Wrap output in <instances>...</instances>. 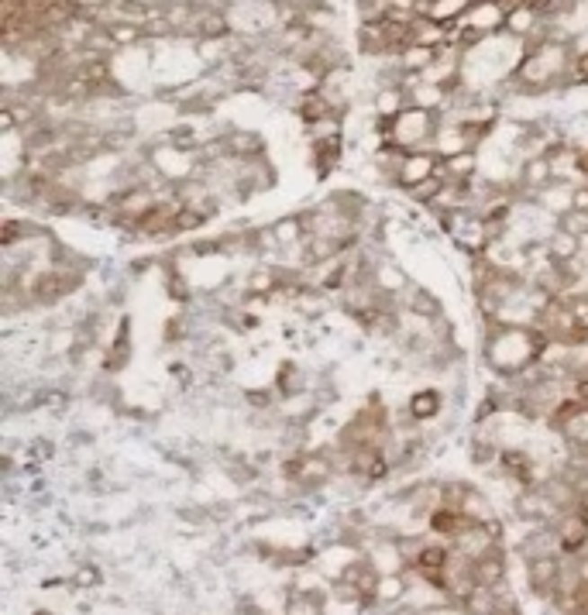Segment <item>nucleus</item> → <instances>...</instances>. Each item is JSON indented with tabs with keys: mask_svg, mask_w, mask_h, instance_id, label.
Listing matches in <instances>:
<instances>
[{
	"mask_svg": "<svg viewBox=\"0 0 588 615\" xmlns=\"http://www.w3.org/2000/svg\"><path fill=\"white\" fill-rule=\"evenodd\" d=\"M548 347V337L537 327H503L482 337V365H486V379H516L523 375L530 365L540 361Z\"/></svg>",
	"mask_w": 588,
	"mask_h": 615,
	"instance_id": "f257e3e1",
	"label": "nucleus"
},
{
	"mask_svg": "<svg viewBox=\"0 0 588 615\" xmlns=\"http://www.w3.org/2000/svg\"><path fill=\"white\" fill-rule=\"evenodd\" d=\"M403 406L410 409V416L420 426H431V423L441 420V413H444V406H448V392H444V388H437V385H423V388L410 392Z\"/></svg>",
	"mask_w": 588,
	"mask_h": 615,
	"instance_id": "f03ea898",
	"label": "nucleus"
},
{
	"mask_svg": "<svg viewBox=\"0 0 588 615\" xmlns=\"http://www.w3.org/2000/svg\"><path fill=\"white\" fill-rule=\"evenodd\" d=\"M557 539H561V554H582L588 547V516L585 512H561L554 520Z\"/></svg>",
	"mask_w": 588,
	"mask_h": 615,
	"instance_id": "7ed1b4c3",
	"label": "nucleus"
},
{
	"mask_svg": "<svg viewBox=\"0 0 588 615\" xmlns=\"http://www.w3.org/2000/svg\"><path fill=\"white\" fill-rule=\"evenodd\" d=\"M272 388L279 392V399H290V396H299V392H310L314 379L307 375V368L299 365V361L286 358V361H279V368H275Z\"/></svg>",
	"mask_w": 588,
	"mask_h": 615,
	"instance_id": "20e7f679",
	"label": "nucleus"
},
{
	"mask_svg": "<svg viewBox=\"0 0 588 615\" xmlns=\"http://www.w3.org/2000/svg\"><path fill=\"white\" fill-rule=\"evenodd\" d=\"M437 169H441V155L437 152H406L403 169H399V190L396 192L410 190L416 183L431 179V175H437Z\"/></svg>",
	"mask_w": 588,
	"mask_h": 615,
	"instance_id": "39448f33",
	"label": "nucleus"
},
{
	"mask_svg": "<svg viewBox=\"0 0 588 615\" xmlns=\"http://www.w3.org/2000/svg\"><path fill=\"white\" fill-rule=\"evenodd\" d=\"M372 282L382 289L389 299H399V296L410 289L413 279L406 275V269H403L392 254H382V258H379V265H375V272H372Z\"/></svg>",
	"mask_w": 588,
	"mask_h": 615,
	"instance_id": "423d86ee",
	"label": "nucleus"
},
{
	"mask_svg": "<svg viewBox=\"0 0 588 615\" xmlns=\"http://www.w3.org/2000/svg\"><path fill=\"white\" fill-rule=\"evenodd\" d=\"M399 307L406 309V313L423 316V320H441V316H444V303H441V296H433L431 289L420 286V282H410V289L399 296Z\"/></svg>",
	"mask_w": 588,
	"mask_h": 615,
	"instance_id": "0eeeda50",
	"label": "nucleus"
},
{
	"mask_svg": "<svg viewBox=\"0 0 588 615\" xmlns=\"http://www.w3.org/2000/svg\"><path fill=\"white\" fill-rule=\"evenodd\" d=\"M344 162V138H327V141H310V165L316 179H327L341 169Z\"/></svg>",
	"mask_w": 588,
	"mask_h": 615,
	"instance_id": "6e6552de",
	"label": "nucleus"
},
{
	"mask_svg": "<svg viewBox=\"0 0 588 615\" xmlns=\"http://www.w3.org/2000/svg\"><path fill=\"white\" fill-rule=\"evenodd\" d=\"M475 577H478V584H499V581L510 577V550H506V543H495L486 557L475 560Z\"/></svg>",
	"mask_w": 588,
	"mask_h": 615,
	"instance_id": "1a4fd4ad",
	"label": "nucleus"
},
{
	"mask_svg": "<svg viewBox=\"0 0 588 615\" xmlns=\"http://www.w3.org/2000/svg\"><path fill=\"white\" fill-rule=\"evenodd\" d=\"M461 512L468 516V522H475V526H489V522L499 520V512H495V502L486 495V492H478L475 485H471L468 499L461 502Z\"/></svg>",
	"mask_w": 588,
	"mask_h": 615,
	"instance_id": "9d476101",
	"label": "nucleus"
},
{
	"mask_svg": "<svg viewBox=\"0 0 588 615\" xmlns=\"http://www.w3.org/2000/svg\"><path fill=\"white\" fill-rule=\"evenodd\" d=\"M548 254L557 262V265H568V262H575L578 254H582V245H578V234L565 231V227H554V234H550L548 241Z\"/></svg>",
	"mask_w": 588,
	"mask_h": 615,
	"instance_id": "9b49d317",
	"label": "nucleus"
},
{
	"mask_svg": "<svg viewBox=\"0 0 588 615\" xmlns=\"http://www.w3.org/2000/svg\"><path fill=\"white\" fill-rule=\"evenodd\" d=\"M73 581H76L79 588H100V584H103V575H100V567H94V564H83Z\"/></svg>",
	"mask_w": 588,
	"mask_h": 615,
	"instance_id": "f8f14e48",
	"label": "nucleus"
},
{
	"mask_svg": "<svg viewBox=\"0 0 588 615\" xmlns=\"http://www.w3.org/2000/svg\"><path fill=\"white\" fill-rule=\"evenodd\" d=\"M31 615H56V612H49V609H35Z\"/></svg>",
	"mask_w": 588,
	"mask_h": 615,
	"instance_id": "ddd939ff",
	"label": "nucleus"
}]
</instances>
